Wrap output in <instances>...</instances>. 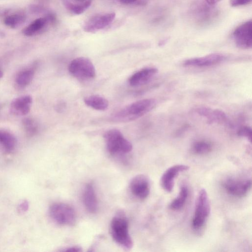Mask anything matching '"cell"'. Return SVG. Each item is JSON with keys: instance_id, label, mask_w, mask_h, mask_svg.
<instances>
[{"instance_id": "cell-1", "label": "cell", "mask_w": 252, "mask_h": 252, "mask_svg": "<svg viewBox=\"0 0 252 252\" xmlns=\"http://www.w3.org/2000/svg\"><path fill=\"white\" fill-rule=\"evenodd\" d=\"M156 105V100L154 98L139 100L117 111L113 118L116 121L122 122L135 120L150 112Z\"/></svg>"}, {"instance_id": "cell-2", "label": "cell", "mask_w": 252, "mask_h": 252, "mask_svg": "<svg viewBox=\"0 0 252 252\" xmlns=\"http://www.w3.org/2000/svg\"><path fill=\"white\" fill-rule=\"evenodd\" d=\"M110 233L114 241L120 246L126 250L131 249L133 242L124 214L119 213L113 218L110 223Z\"/></svg>"}, {"instance_id": "cell-3", "label": "cell", "mask_w": 252, "mask_h": 252, "mask_svg": "<svg viewBox=\"0 0 252 252\" xmlns=\"http://www.w3.org/2000/svg\"><path fill=\"white\" fill-rule=\"evenodd\" d=\"M109 153L112 155L126 154L132 149L131 143L116 128L106 131L103 135Z\"/></svg>"}, {"instance_id": "cell-4", "label": "cell", "mask_w": 252, "mask_h": 252, "mask_svg": "<svg viewBox=\"0 0 252 252\" xmlns=\"http://www.w3.org/2000/svg\"><path fill=\"white\" fill-rule=\"evenodd\" d=\"M49 214L56 223L62 225H73L76 220L74 209L69 205L61 202L52 204L49 209Z\"/></svg>"}, {"instance_id": "cell-5", "label": "cell", "mask_w": 252, "mask_h": 252, "mask_svg": "<svg viewBox=\"0 0 252 252\" xmlns=\"http://www.w3.org/2000/svg\"><path fill=\"white\" fill-rule=\"evenodd\" d=\"M211 211L208 195L205 189H201L198 192L195 201L194 217L192 221V227L199 229L204 224Z\"/></svg>"}, {"instance_id": "cell-6", "label": "cell", "mask_w": 252, "mask_h": 252, "mask_svg": "<svg viewBox=\"0 0 252 252\" xmlns=\"http://www.w3.org/2000/svg\"><path fill=\"white\" fill-rule=\"evenodd\" d=\"M70 74L81 80H89L95 76V67L91 61L86 57H78L73 59L68 65Z\"/></svg>"}, {"instance_id": "cell-7", "label": "cell", "mask_w": 252, "mask_h": 252, "mask_svg": "<svg viewBox=\"0 0 252 252\" xmlns=\"http://www.w3.org/2000/svg\"><path fill=\"white\" fill-rule=\"evenodd\" d=\"M233 38L236 45L242 49L252 47V21L248 20L237 27L233 32Z\"/></svg>"}, {"instance_id": "cell-8", "label": "cell", "mask_w": 252, "mask_h": 252, "mask_svg": "<svg viewBox=\"0 0 252 252\" xmlns=\"http://www.w3.org/2000/svg\"><path fill=\"white\" fill-rule=\"evenodd\" d=\"M115 17L116 14L114 12L96 14L86 22L83 30L87 32H94L101 30L110 25Z\"/></svg>"}, {"instance_id": "cell-9", "label": "cell", "mask_w": 252, "mask_h": 252, "mask_svg": "<svg viewBox=\"0 0 252 252\" xmlns=\"http://www.w3.org/2000/svg\"><path fill=\"white\" fill-rule=\"evenodd\" d=\"M129 189L134 196L141 200L145 199L149 195L150 190L148 177L143 174L135 176L130 182Z\"/></svg>"}, {"instance_id": "cell-10", "label": "cell", "mask_w": 252, "mask_h": 252, "mask_svg": "<svg viewBox=\"0 0 252 252\" xmlns=\"http://www.w3.org/2000/svg\"><path fill=\"white\" fill-rule=\"evenodd\" d=\"M226 59L225 55L220 53H212L197 58L188 59L184 62L185 66L208 67L219 64Z\"/></svg>"}, {"instance_id": "cell-11", "label": "cell", "mask_w": 252, "mask_h": 252, "mask_svg": "<svg viewBox=\"0 0 252 252\" xmlns=\"http://www.w3.org/2000/svg\"><path fill=\"white\" fill-rule=\"evenodd\" d=\"M251 179L229 178L223 184L225 190L229 194L235 196H243L251 187Z\"/></svg>"}, {"instance_id": "cell-12", "label": "cell", "mask_w": 252, "mask_h": 252, "mask_svg": "<svg viewBox=\"0 0 252 252\" xmlns=\"http://www.w3.org/2000/svg\"><path fill=\"white\" fill-rule=\"evenodd\" d=\"M189 167L185 164H176L169 167L162 175L160 183L162 188L167 192L173 188L174 180L179 173L189 170Z\"/></svg>"}, {"instance_id": "cell-13", "label": "cell", "mask_w": 252, "mask_h": 252, "mask_svg": "<svg viewBox=\"0 0 252 252\" xmlns=\"http://www.w3.org/2000/svg\"><path fill=\"white\" fill-rule=\"evenodd\" d=\"M158 73V69L157 68H144L132 74L128 79V83L133 87L143 86L150 82Z\"/></svg>"}, {"instance_id": "cell-14", "label": "cell", "mask_w": 252, "mask_h": 252, "mask_svg": "<svg viewBox=\"0 0 252 252\" xmlns=\"http://www.w3.org/2000/svg\"><path fill=\"white\" fill-rule=\"evenodd\" d=\"M195 112L199 116L206 118L207 123L209 125L222 124L227 120L225 113L220 109L200 107L196 109Z\"/></svg>"}, {"instance_id": "cell-15", "label": "cell", "mask_w": 252, "mask_h": 252, "mask_svg": "<svg viewBox=\"0 0 252 252\" xmlns=\"http://www.w3.org/2000/svg\"><path fill=\"white\" fill-rule=\"evenodd\" d=\"M55 21V16L52 13H49L44 17L38 18L34 20L23 30L22 32L27 36H33L41 31L48 23H54Z\"/></svg>"}, {"instance_id": "cell-16", "label": "cell", "mask_w": 252, "mask_h": 252, "mask_svg": "<svg viewBox=\"0 0 252 252\" xmlns=\"http://www.w3.org/2000/svg\"><path fill=\"white\" fill-rule=\"evenodd\" d=\"M32 102V97L29 95L17 97L10 104V112L16 116L26 115L30 111Z\"/></svg>"}, {"instance_id": "cell-17", "label": "cell", "mask_w": 252, "mask_h": 252, "mask_svg": "<svg viewBox=\"0 0 252 252\" xmlns=\"http://www.w3.org/2000/svg\"><path fill=\"white\" fill-rule=\"evenodd\" d=\"M82 199L86 210L90 213H95L98 209V201L93 185H86L83 191Z\"/></svg>"}, {"instance_id": "cell-18", "label": "cell", "mask_w": 252, "mask_h": 252, "mask_svg": "<svg viewBox=\"0 0 252 252\" xmlns=\"http://www.w3.org/2000/svg\"><path fill=\"white\" fill-rule=\"evenodd\" d=\"M197 4L192 7V11L195 20L201 22H205L209 21L211 20V18L215 16L216 12H214L213 7H211L212 5H210L206 2L205 3H197Z\"/></svg>"}, {"instance_id": "cell-19", "label": "cell", "mask_w": 252, "mask_h": 252, "mask_svg": "<svg viewBox=\"0 0 252 252\" xmlns=\"http://www.w3.org/2000/svg\"><path fill=\"white\" fill-rule=\"evenodd\" d=\"M65 8L69 12L79 15L86 11L92 4L93 0H62Z\"/></svg>"}, {"instance_id": "cell-20", "label": "cell", "mask_w": 252, "mask_h": 252, "mask_svg": "<svg viewBox=\"0 0 252 252\" xmlns=\"http://www.w3.org/2000/svg\"><path fill=\"white\" fill-rule=\"evenodd\" d=\"M84 101L88 107L99 111L105 110L109 105V102L105 97L96 94L86 97Z\"/></svg>"}, {"instance_id": "cell-21", "label": "cell", "mask_w": 252, "mask_h": 252, "mask_svg": "<svg viewBox=\"0 0 252 252\" xmlns=\"http://www.w3.org/2000/svg\"><path fill=\"white\" fill-rule=\"evenodd\" d=\"M17 144L15 137L8 131L0 129V145L6 152L13 151Z\"/></svg>"}, {"instance_id": "cell-22", "label": "cell", "mask_w": 252, "mask_h": 252, "mask_svg": "<svg viewBox=\"0 0 252 252\" xmlns=\"http://www.w3.org/2000/svg\"><path fill=\"white\" fill-rule=\"evenodd\" d=\"M34 71L32 69H27L21 71L15 78L16 85L20 88H24L32 81L34 76Z\"/></svg>"}, {"instance_id": "cell-23", "label": "cell", "mask_w": 252, "mask_h": 252, "mask_svg": "<svg viewBox=\"0 0 252 252\" xmlns=\"http://www.w3.org/2000/svg\"><path fill=\"white\" fill-rule=\"evenodd\" d=\"M188 195V189L186 186H182L179 193L170 203V208L173 210H178L184 206Z\"/></svg>"}, {"instance_id": "cell-24", "label": "cell", "mask_w": 252, "mask_h": 252, "mask_svg": "<svg viewBox=\"0 0 252 252\" xmlns=\"http://www.w3.org/2000/svg\"><path fill=\"white\" fill-rule=\"evenodd\" d=\"M26 20V16L22 13H14L7 16L4 19V24L10 28H16Z\"/></svg>"}, {"instance_id": "cell-25", "label": "cell", "mask_w": 252, "mask_h": 252, "mask_svg": "<svg viewBox=\"0 0 252 252\" xmlns=\"http://www.w3.org/2000/svg\"><path fill=\"white\" fill-rule=\"evenodd\" d=\"M23 125L27 134L30 136L34 135L38 130L36 123L32 118H26L23 120Z\"/></svg>"}, {"instance_id": "cell-26", "label": "cell", "mask_w": 252, "mask_h": 252, "mask_svg": "<svg viewBox=\"0 0 252 252\" xmlns=\"http://www.w3.org/2000/svg\"><path fill=\"white\" fill-rule=\"evenodd\" d=\"M193 149L195 153L202 155L209 153L211 150V146L207 142L198 141L194 144Z\"/></svg>"}, {"instance_id": "cell-27", "label": "cell", "mask_w": 252, "mask_h": 252, "mask_svg": "<svg viewBox=\"0 0 252 252\" xmlns=\"http://www.w3.org/2000/svg\"><path fill=\"white\" fill-rule=\"evenodd\" d=\"M237 134L240 137H245L251 143L252 139V130L250 127L245 126L241 127Z\"/></svg>"}, {"instance_id": "cell-28", "label": "cell", "mask_w": 252, "mask_h": 252, "mask_svg": "<svg viewBox=\"0 0 252 252\" xmlns=\"http://www.w3.org/2000/svg\"><path fill=\"white\" fill-rule=\"evenodd\" d=\"M252 0H229V4L232 7H238L250 3Z\"/></svg>"}, {"instance_id": "cell-29", "label": "cell", "mask_w": 252, "mask_h": 252, "mask_svg": "<svg viewBox=\"0 0 252 252\" xmlns=\"http://www.w3.org/2000/svg\"><path fill=\"white\" fill-rule=\"evenodd\" d=\"M120 1L126 4H134L144 5L147 3V0H119Z\"/></svg>"}, {"instance_id": "cell-30", "label": "cell", "mask_w": 252, "mask_h": 252, "mask_svg": "<svg viewBox=\"0 0 252 252\" xmlns=\"http://www.w3.org/2000/svg\"><path fill=\"white\" fill-rule=\"evenodd\" d=\"M29 207V204L27 200L21 202L18 206L17 210L19 213H23L27 212Z\"/></svg>"}, {"instance_id": "cell-31", "label": "cell", "mask_w": 252, "mask_h": 252, "mask_svg": "<svg viewBox=\"0 0 252 252\" xmlns=\"http://www.w3.org/2000/svg\"><path fill=\"white\" fill-rule=\"evenodd\" d=\"M66 107V104L65 102L64 101H62L59 102L57 104L55 108L57 112L62 113L64 111Z\"/></svg>"}, {"instance_id": "cell-32", "label": "cell", "mask_w": 252, "mask_h": 252, "mask_svg": "<svg viewBox=\"0 0 252 252\" xmlns=\"http://www.w3.org/2000/svg\"><path fill=\"white\" fill-rule=\"evenodd\" d=\"M63 251L79 252L81 251V249L80 247L73 246L66 248V249L64 250Z\"/></svg>"}, {"instance_id": "cell-33", "label": "cell", "mask_w": 252, "mask_h": 252, "mask_svg": "<svg viewBox=\"0 0 252 252\" xmlns=\"http://www.w3.org/2000/svg\"><path fill=\"white\" fill-rule=\"evenodd\" d=\"M204 0L208 4H209L210 5H213L218 3L221 0Z\"/></svg>"}, {"instance_id": "cell-34", "label": "cell", "mask_w": 252, "mask_h": 252, "mask_svg": "<svg viewBox=\"0 0 252 252\" xmlns=\"http://www.w3.org/2000/svg\"><path fill=\"white\" fill-rule=\"evenodd\" d=\"M3 73L0 70V78L2 76Z\"/></svg>"}]
</instances>
